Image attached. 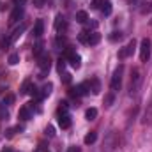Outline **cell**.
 <instances>
[{
	"label": "cell",
	"mask_w": 152,
	"mask_h": 152,
	"mask_svg": "<svg viewBox=\"0 0 152 152\" xmlns=\"http://www.w3.org/2000/svg\"><path fill=\"white\" fill-rule=\"evenodd\" d=\"M118 147V134L115 131H110L103 140V152H113Z\"/></svg>",
	"instance_id": "6da1fadb"
},
{
	"label": "cell",
	"mask_w": 152,
	"mask_h": 152,
	"mask_svg": "<svg viewBox=\"0 0 152 152\" xmlns=\"http://www.w3.org/2000/svg\"><path fill=\"white\" fill-rule=\"evenodd\" d=\"M151 53H152L151 39H143L142 44H140V58H142V62H147L151 58Z\"/></svg>",
	"instance_id": "7a4b0ae2"
},
{
	"label": "cell",
	"mask_w": 152,
	"mask_h": 152,
	"mask_svg": "<svg viewBox=\"0 0 152 152\" xmlns=\"http://www.w3.org/2000/svg\"><path fill=\"white\" fill-rule=\"evenodd\" d=\"M122 73H124V67H122V66H118V69L113 73V76H112V81H110L112 92L120 90V85H122Z\"/></svg>",
	"instance_id": "3957f363"
},
{
	"label": "cell",
	"mask_w": 152,
	"mask_h": 152,
	"mask_svg": "<svg viewBox=\"0 0 152 152\" xmlns=\"http://www.w3.org/2000/svg\"><path fill=\"white\" fill-rule=\"evenodd\" d=\"M140 83H142V76H140V71L138 69H133L131 73V85H129V94H136L138 88H140Z\"/></svg>",
	"instance_id": "277c9868"
},
{
	"label": "cell",
	"mask_w": 152,
	"mask_h": 152,
	"mask_svg": "<svg viewBox=\"0 0 152 152\" xmlns=\"http://www.w3.org/2000/svg\"><path fill=\"white\" fill-rule=\"evenodd\" d=\"M134 50H136V41H134V39H131V41L127 42V46H126V48H122V50L118 51V58H120V60H124V58L131 57V55L134 53Z\"/></svg>",
	"instance_id": "5b68a950"
},
{
	"label": "cell",
	"mask_w": 152,
	"mask_h": 152,
	"mask_svg": "<svg viewBox=\"0 0 152 152\" xmlns=\"http://www.w3.org/2000/svg\"><path fill=\"white\" fill-rule=\"evenodd\" d=\"M88 83H80V85H76L75 88L71 90V96L73 97H83V96H87L88 94Z\"/></svg>",
	"instance_id": "8992f818"
},
{
	"label": "cell",
	"mask_w": 152,
	"mask_h": 152,
	"mask_svg": "<svg viewBox=\"0 0 152 152\" xmlns=\"http://www.w3.org/2000/svg\"><path fill=\"white\" fill-rule=\"evenodd\" d=\"M21 18H23V5H16V7L12 9L11 16H9V23L14 25V23H18Z\"/></svg>",
	"instance_id": "52a82bcc"
},
{
	"label": "cell",
	"mask_w": 152,
	"mask_h": 152,
	"mask_svg": "<svg viewBox=\"0 0 152 152\" xmlns=\"http://www.w3.org/2000/svg\"><path fill=\"white\" fill-rule=\"evenodd\" d=\"M39 67H41V71L42 73H46L50 67H51V60H50V57L46 55V53H42V55H39Z\"/></svg>",
	"instance_id": "ba28073f"
},
{
	"label": "cell",
	"mask_w": 152,
	"mask_h": 152,
	"mask_svg": "<svg viewBox=\"0 0 152 152\" xmlns=\"http://www.w3.org/2000/svg\"><path fill=\"white\" fill-rule=\"evenodd\" d=\"M66 28H67V21L64 20L62 14H58V16L55 18V30H57V32H64Z\"/></svg>",
	"instance_id": "9c48e42d"
},
{
	"label": "cell",
	"mask_w": 152,
	"mask_h": 152,
	"mask_svg": "<svg viewBox=\"0 0 152 152\" xmlns=\"http://www.w3.org/2000/svg\"><path fill=\"white\" fill-rule=\"evenodd\" d=\"M58 126H60L62 129H67V127L71 126V117H69V113L58 115Z\"/></svg>",
	"instance_id": "30bf717a"
},
{
	"label": "cell",
	"mask_w": 152,
	"mask_h": 152,
	"mask_svg": "<svg viewBox=\"0 0 152 152\" xmlns=\"http://www.w3.org/2000/svg\"><path fill=\"white\" fill-rule=\"evenodd\" d=\"M25 28H27V23H21V25H20V27H18V28H16V30L9 36V41H11V42H14L16 39H18L21 34H23V32H25Z\"/></svg>",
	"instance_id": "8fae6325"
},
{
	"label": "cell",
	"mask_w": 152,
	"mask_h": 152,
	"mask_svg": "<svg viewBox=\"0 0 152 152\" xmlns=\"http://www.w3.org/2000/svg\"><path fill=\"white\" fill-rule=\"evenodd\" d=\"M142 124H152V99L151 103H149V106H147V110H145V113H143V118H142Z\"/></svg>",
	"instance_id": "7c38bea8"
},
{
	"label": "cell",
	"mask_w": 152,
	"mask_h": 152,
	"mask_svg": "<svg viewBox=\"0 0 152 152\" xmlns=\"http://www.w3.org/2000/svg\"><path fill=\"white\" fill-rule=\"evenodd\" d=\"M42 32H44V21H42V20H37V21H36V25H34L32 34H34L36 37H41V36H42Z\"/></svg>",
	"instance_id": "4fadbf2b"
},
{
	"label": "cell",
	"mask_w": 152,
	"mask_h": 152,
	"mask_svg": "<svg viewBox=\"0 0 152 152\" xmlns=\"http://www.w3.org/2000/svg\"><path fill=\"white\" fill-rule=\"evenodd\" d=\"M51 88H53V85H51V83H46V85L41 88V92H39V96H37L39 101H41V99H44L46 96H50V94H51Z\"/></svg>",
	"instance_id": "5bb4252c"
},
{
	"label": "cell",
	"mask_w": 152,
	"mask_h": 152,
	"mask_svg": "<svg viewBox=\"0 0 152 152\" xmlns=\"http://www.w3.org/2000/svg\"><path fill=\"white\" fill-rule=\"evenodd\" d=\"M99 41H101V34H97V32H90V34H88V42H87V44L96 46Z\"/></svg>",
	"instance_id": "9a60e30c"
},
{
	"label": "cell",
	"mask_w": 152,
	"mask_h": 152,
	"mask_svg": "<svg viewBox=\"0 0 152 152\" xmlns=\"http://www.w3.org/2000/svg\"><path fill=\"white\" fill-rule=\"evenodd\" d=\"M18 117H20L21 120H28V118H30V106H23V108H20Z\"/></svg>",
	"instance_id": "2e32d148"
},
{
	"label": "cell",
	"mask_w": 152,
	"mask_h": 152,
	"mask_svg": "<svg viewBox=\"0 0 152 152\" xmlns=\"http://www.w3.org/2000/svg\"><path fill=\"white\" fill-rule=\"evenodd\" d=\"M101 11H103L104 16H110V14H112V4H110L108 0H103V4H101Z\"/></svg>",
	"instance_id": "e0dca14e"
},
{
	"label": "cell",
	"mask_w": 152,
	"mask_h": 152,
	"mask_svg": "<svg viewBox=\"0 0 152 152\" xmlns=\"http://www.w3.org/2000/svg\"><path fill=\"white\" fill-rule=\"evenodd\" d=\"M88 88H90L94 94H99V92H101V85H99V80H92V81H88Z\"/></svg>",
	"instance_id": "ac0fdd59"
},
{
	"label": "cell",
	"mask_w": 152,
	"mask_h": 152,
	"mask_svg": "<svg viewBox=\"0 0 152 152\" xmlns=\"http://www.w3.org/2000/svg\"><path fill=\"white\" fill-rule=\"evenodd\" d=\"M69 62H71V66H73L75 69H80V66H81V58H80L78 53H75L73 57H69Z\"/></svg>",
	"instance_id": "d6986e66"
},
{
	"label": "cell",
	"mask_w": 152,
	"mask_h": 152,
	"mask_svg": "<svg viewBox=\"0 0 152 152\" xmlns=\"http://www.w3.org/2000/svg\"><path fill=\"white\" fill-rule=\"evenodd\" d=\"M87 20H88V14L85 11H78L76 12V21L78 23H87Z\"/></svg>",
	"instance_id": "ffe728a7"
},
{
	"label": "cell",
	"mask_w": 152,
	"mask_h": 152,
	"mask_svg": "<svg viewBox=\"0 0 152 152\" xmlns=\"http://www.w3.org/2000/svg\"><path fill=\"white\" fill-rule=\"evenodd\" d=\"M96 140H97V134H96L94 131H92V133H88V134H87V136L83 138V142H85L87 145H92V143H94Z\"/></svg>",
	"instance_id": "44dd1931"
},
{
	"label": "cell",
	"mask_w": 152,
	"mask_h": 152,
	"mask_svg": "<svg viewBox=\"0 0 152 152\" xmlns=\"http://www.w3.org/2000/svg\"><path fill=\"white\" fill-rule=\"evenodd\" d=\"M85 117H87L88 120H94V118L97 117V110H96V108H88L87 113H85Z\"/></svg>",
	"instance_id": "7402d4cb"
},
{
	"label": "cell",
	"mask_w": 152,
	"mask_h": 152,
	"mask_svg": "<svg viewBox=\"0 0 152 152\" xmlns=\"http://www.w3.org/2000/svg\"><path fill=\"white\" fill-rule=\"evenodd\" d=\"M18 62H20V55H18V53H11V55H9V64H11V66H16Z\"/></svg>",
	"instance_id": "603a6c76"
},
{
	"label": "cell",
	"mask_w": 152,
	"mask_h": 152,
	"mask_svg": "<svg viewBox=\"0 0 152 152\" xmlns=\"http://www.w3.org/2000/svg\"><path fill=\"white\" fill-rule=\"evenodd\" d=\"M151 9H152V4H151V2H145V4L142 5L140 12H142V14H147V12H151Z\"/></svg>",
	"instance_id": "cb8c5ba5"
},
{
	"label": "cell",
	"mask_w": 152,
	"mask_h": 152,
	"mask_svg": "<svg viewBox=\"0 0 152 152\" xmlns=\"http://www.w3.org/2000/svg\"><path fill=\"white\" fill-rule=\"evenodd\" d=\"M113 101H115V96H113V92H110V94L104 97V104H106V106H112Z\"/></svg>",
	"instance_id": "d4e9b609"
},
{
	"label": "cell",
	"mask_w": 152,
	"mask_h": 152,
	"mask_svg": "<svg viewBox=\"0 0 152 152\" xmlns=\"http://www.w3.org/2000/svg\"><path fill=\"white\" fill-rule=\"evenodd\" d=\"M66 44H67V39H66V36L58 34V36H57V46H66Z\"/></svg>",
	"instance_id": "484cf974"
},
{
	"label": "cell",
	"mask_w": 152,
	"mask_h": 152,
	"mask_svg": "<svg viewBox=\"0 0 152 152\" xmlns=\"http://www.w3.org/2000/svg\"><path fill=\"white\" fill-rule=\"evenodd\" d=\"M122 39V32H112L110 34V41L112 42H117V41H120Z\"/></svg>",
	"instance_id": "4316f807"
},
{
	"label": "cell",
	"mask_w": 152,
	"mask_h": 152,
	"mask_svg": "<svg viewBox=\"0 0 152 152\" xmlns=\"http://www.w3.org/2000/svg\"><path fill=\"white\" fill-rule=\"evenodd\" d=\"M78 41L83 42V44H87V42H88V32H81V34L78 36Z\"/></svg>",
	"instance_id": "83f0119b"
},
{
	"label": "cell",
	"mask_w": 152,
	"mask_h": 152,
	"mask_svg": "<svg viewBox=\"0 0 152 152\" xmlns=\"http://www.w3.org/2000/svg\"><path fill=\"white\" fill-rule=\"evenodd\" d=\"M44 133H46L48 138H53V136H55V129H53V126H48V127L44 129Z\"/></svg>",
	"instance_id": "f1b7e54d"
},
{
	"label": "cell",
	"mask_w": 152,
	"mask_h": 152,
	"mask_svg": "<svg viewBox=\"0 0 152 152\" xmlns=\"http://www.w3.org/2000/svg\"><path fill=\"white\" fill-rule=\"evenodd\" d=\"M34 55H36V57L42 55V42H39V44H36V46H34Z\"/></svg>",
	"instance_id": "f546056e"
},
{
	"label": "cell",
	"mask_w": 152,
	"mask_h": 152,
	"mask_svg": "<svg viewBox=\"0 0 152 152\" xmlns=\"http://www.w3.org/2000/svg\"><path fill=\"white\" fill-rule=\"evenodd\" d=\"M62 113H67V103L66 101H62L60 106H58V115H62Z\"/></svg>",
	"instance_id": "4dcf8cb0"
},
{
	"label": "cell",
	"mask_w": 152,
	"mask_h": 152,
	"mask_svg": "<svg viewBox=\"0 0 152 152\" xmlns=\"http://www.w3.org/2000/svg\"><path fill=\"white\" fill-rule=\"evenodd\" d=\"M12 101H14V96H12V94H9V96L4 97V104H11Z\"/></svg>",
	"instance_id": "1f68e13d"
},
{
	"label": "cell",
	"mask_w": 152,
	"mask_h": 152,
	"mask_svg": "<svg viewBox=\"0 0 152 152\" xmlns=\"http://www.w3.org/2000/svg\"><path fill=\"white\" fill-rule=\"evenodd\" d=\"M4 118H7V110H5V106H0V120H4Z\"/></svg>",
	"instance_id": "d6a6232c"
},
{
	"label": "cell",
	"mask_w": 152,
	"mask_h": 152,
	"mask_svg": "<svg viewBox=\"0 0 152 152\" xmlns=\"http://www.w3.org/2000/svg\"><path fill=\"white\" fill-rule=\"evenodd\" d=\"M64 67H66V58H60V60H58V71L62 73V69H64Z\"/></svg>",
	"instance_id": "836d02e7"
},
{
	"label": "cell",
	"mask_w": 152,
	"mask_h": 152,
	"mask_svg": "<svg viewBox=\"0 0 152 152\" xmlns=\"http://www.w3.org/2000/svg\"><path fill=\"white\" fill-rule=\"evenodd\" d=\"M101 4H103V0H94V2H92V9H99Z\"/></svg>",
	"instance_id": "e575fe53"
},
{
	"label": "cell",
	"mask_w": 152,
	"mask_h": 152,
	"mask_svg": "<svg viewBox=\"0 0 152 152\" xmlns=\"http://www.w3.org/2000/svg\"><path fill=\"white\" fill-rule=\"evenodd\" d=\"M62 80H64V83H69V81H71V75H69V73H64V78H62Z\"/></svg>",
	"instance_id": "d590c367"
},
{
	"label": "cell",
	"mask_w": 152,
	"mask_h": 152,
	"mask_svg": "<svg viewBox=\"0 0 152 152\" xmlns=\"http://www.w3.org/2000/svg\"><path fill=\"white\" fill-rule=\"evenodd\" d=\"M67 152H81V149H80V147H76V145H73V147H69V149H67Z\"/></svg>",
	"instance_id": "8d00e7d4"
},
{
	"label": "cell",
	"mask_w": 152,
	"mask_h": 152,
	"mask_svg": "<svg viewBox=\"0 0 152 152\" xmlns=\"http://www.w3.org/2000/svg\"><path fill=\"white\" fill-rule=\"evenodd\" d=\"M42 4H44V0H36V5L37 7H42Z\"/></svg>",
	"instance_id": "74e56055"
},
{
	"label": "cell",
	"mask_w": 152,
	"mask_h": 152,
	"mask_svg": "<svg viewBox=\"0 0 152 152\" xmlns=\"http://www.w3.org/2000/svg\"><path fill=\"white\" fill-rule=\"evenodd\" d=\"M36 152H48V149H44V147H39V149H36Z\"/></svg>",
	"instance_id": "f35d334b"
},
{
	"label": "cell",
	"mask_w": 152,
	"mask_h": 152,
	"mask_svg": "<svg viewBox=\"0 0 152 152\" xmlns=\"http://www.w3.org/2000/svg\"><path fill=\"white\" fill-rule=\"evenodd\" d=\"M14 2H16V5H20V4H23L25 0H14Z\"/></svg>",
	"instance_id": "ab89813d"
},
{
	"label": "cell",
	"mask_w": 152,
	"mask_h": 152,
	"mask_svg": "<svg viewBox=\"0 0 152 152\" xmlns=\"http://www.w3.org/2000/svg\"><path fill=\"white\" fill-rule=\"evenodd\" d=\"M2 152H12V151H11V149H4Z\"/></svg>",
	"instance_id": "60d3db41"
},
{
	"label": "cell",
	"mask_w": 152,
	"mask_h": 152,
	"mask_svg": "<svg viewBox=\"0 0 152 152\" xmlns=\"http://www.w3.org/2000/svg\"><path fill=\"white\" fill-rule=\"evenodd\" d=\"M136 2H138V0H131V4H133V5H134V4H136Z\"/></svg>",
	"instance_id": "b9f144b4"
}]
</instances>
